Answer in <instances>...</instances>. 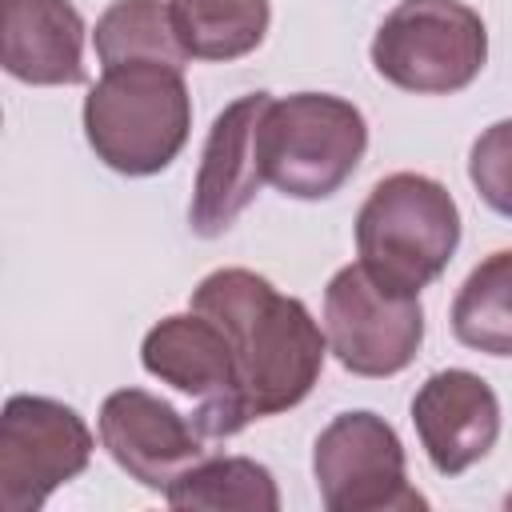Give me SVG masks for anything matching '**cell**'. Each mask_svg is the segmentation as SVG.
I'll return each mask as SVG.
<instances>
[{
  "label": "cell",
  "instance_id": "cell-1",
  "mask_svg": "<svg viewBox=\"0 0 512 512\" xmlns=\"http://www.w3.org/2000/svg\"><path fill=\"white\" fill-rule=\"evenodd\" d=\"M192 312L216 320L228 336L248 424L296 408L316 388L328 336L304 300L276 292L268 276L216 268L192 288Z\"/></svg>",
  "mask_w": 512,
  "mask_h": 512
},
{
  "label": "cell",
  "instance_id": "cell-2",
  "mask_svg": "<svg viewBox=\"0 0 512 512\" xmlns=\"http://www.w3.org/2000/svg\"><path fill=\"white\" fill-rule=\"evenodd\" d=\"M192 132L184 72L160 60L104 68L84 96V136L100 164L120 176L164 172Z\"/></svg>",
  "mask_w": 512,
  "mask_h": 512
},
{
  "label": "cell",
  "instance_id": "cell-3",
  "mask_svg": "<svg viewBox=\"0 0 512 512\" xmlns=\"http://www.w3.org/2000/svg\"><path fill=\"white\" fill-rule=\"evenodd\" d=\"M460 244V208L452 192L420 172L384 176L356 212L360 264L392 292L420 296Z\"/></svg>",
  "mask_w": 512,
  "mask_h": 512
},
{
  "label": "cell",
  "instance_id": "cell-4",
  "mask_svg": "<svg viewBox=\"0 0 512 512\" xmlns=\"http://www.w3.org/2000/svg\"><path fill=\"white\" fill-rule=\"evenodd\" d=\"M368 148L364 112L332 92L268 100L260 116L264 184L292 200H328L348 184Z\"/></svg>",
  "mask_w": 512,
  "mask_h": 512
},
{
  "label": "cell",
  "instance_id": "cell-5",
  "mask_svg": "<svg viewBox=\"0 0 512 512\" xmlns=\"http://www.w3.org/2000/svg\"><path fill=\"white\" fill-rule=\"evenodd\" d=\"M488 60V28L464 0H400L372 36V68L416 96L468 88Z\"/></svg>",
  "mask_w": 512,
  "mask_h": 512
},
{
  "label": "cell",
  "instance_id": "cell-6",
  "mask_svg": "<svg viewBox=\"0 0 512 512\" xmlns=\"http://www.w3.org/2000/svg\"><path fill=\"white\" fill-rule=\"evenodd\" d=\"M324 332L328 348L352 376H396L404 372L424 340L420 296L384 288L360 260L344 264L324 288Z\"/></svg>",
  "mask_w": 512,
  "mask_h": 512
},
{
  "label": "cell",
  "instance_id": "cell-7",
  "mask_svg": "<svg viewBox=\"0 0 512 512\" xmlns=\"http://www.w3.org/2000/svg\"><path fill=\"white\" fill-rule=\"evenodd\" d=\"M92 432L76 408L52 396H8L0 412V508L36 512L92 460Z\"/></svg>",
  "mask_w": 512,
  "mask_h": 512
},
{
  "label": "cell",
  "instance_id": "cell-8",
  "mask_svg": "<svg viewBox=\"0 0 512 512\" xmlns=\"http://www.w3.org/2000/svg\"><path fill=\"white\" fill-rule=\"evenodd\" d=\"M312 472L328 512H408L428 500L408 484L404 444L376 412H340L312 444Z\"/></svg>",
  "mask_w": 512,
  "mask_h": 512
},
{
  "label": "cell",
  "instance_id": "cell-9",
  "mask_svg": "<svg viewBox=\"0 0 512 512\" xmlns=\"http://www.w3.org/2000/svg\"><path fill=\"white\" fill-rule=\"evenodd\" d=\"M140 364L160 384L196 400L192 424L204 440H228L248 428L232 344L216 320L200 312H172L144 332Z\"/></svg>",
  "mask_w": 512,
  "mask_h": 512
},
{
  "label": "cell",
  "instance_id": "cell-10",
  "mask_svg": "<svg viewBox=\"0 0 512 512\" xmlns=\"http://www.w3.org/2000/svg\"><path fill=\"white\" fill-rule=\"evenodd\" d=\"M268 100H272V92H248V96L232 100L208 128L196 184H192V204H188V228L200 240L224 236L264 184L260 116H264Z\"/></svg>",
  "mask_w": 512,
  "mask_h": 512
},
{
  "label": "cell",
  "instance_id": "cell-11",
  "mask_svg": "<svg viewBox=\"0 0 512 512\" xmlns=\"http://www.w3.org/2000/svg\"><path fill=\"white\" fill-rule=\"evenodd\" d=\"M100 444L144 488L168 492L196 460H204V436L168 400L144 388H116L100 404Z\"/></svg>",
  "mask_w": 512,
  "mask_h": 512
},
{
  "label": "cell",
  "instance_id": "cell-12",
  "mask_svg": "<svg viewBox=\"0 0 512 512\" xmlns=\"http://www.w3.org/2000/svg\"><path fill=\"white\" fill-rule=\"evenodd\" d=\"M416 436L440 476H460L484 460L500 436V400L468 368L432 372L412 396Z\"/></svg>",
  "mask_w": 512,
  "mask_h": 512
},
{
  "label": "cell",
  "instance_id": "cell-13",
  "mask_svg": "<svg viewBox=\"0 0 512 512\" xmlns=\"http://www.w3.org/2000/svg\"><path fill=\"white\" fill-rule=\"evenodd\" d=\"M84 32L72 0H0V64L12 80L84 84Z\"/></svg>",
  "mask_w": 512,
  "mask_h": 512
},
{
  "label": "cell",
  "instance_id": "cell-14",
  "mask_svg": "<svg viewBox=\"0 0 512 512\" xmlns=\"http://www.w3.org/2000/svg\"><path fill=\"white\" fill-rule=\"evenodd\" d=\"M176 40L188 60L228 64L256 52L268 36V0H168Z\"/></svg>",
  "mask_w": 512,
  "mask_h": 512
},
{
  "label": "cell",
  "instance_id": "cell-15",
  "mask_svg": "<svg viewBox=\"0 0 512 512\" xmlns=\"http://www.w3.org/2000/svg\"><path fill=\"white\" fill-rule=\"evenodd\" d=\"M164 500L180 512H276L280 488L272 472L248 456H204L164 492Z\"/></svg>",
  "mask_w": 512,
  "mask_h": 512
},
{
  "label": "cell",
  "instance_id": "cell-16",
  "mask_svg": "<svg viewBox=\"0 0 512 512\" xmlns=\"http://www.w3.org/2000/svg\"><path fill=\"white\" fill-rule=\"evenodd\" d=\"M452 336L488 356H512V248L484 256L452 300Z\"/></svg>",
  "mask_w": 512,
  "mask_h": 512
},
{
  "label": "cell",
  "instance_id": "cell-17",
  "mask_svg": "<svg viewBox=\"0 0 512 512\" xmlns=\"http://www.w3.org/2000/svg\"><path fill=\"white\" fill-rule=\"evenodd\" d=\"M100 68H120L136 60H160L172 68H184V48L176 40L168 4L160 0H116L104 8L92 32Z\"/></svg>",
  "mask_w": 512,
  "mask_h": 512
},
{
  "label": "cell",
  "instance_id": "cell-18",
  "mask_svg": "<svg viewBox=\"0 0 512 512\" xmlns=\"http://www.w3.org/2000/svg\"><path fill=\"white\" fill-rule=\"evenodd\" d=\"M468 180L492 212L512 220V120H496L476 136Z\"/></svg>",
  "mask_w": 512,
  "mask_h": 512
},
{
  "label": "cell",
  "instance_id": "cell-19",
  "mask_svg": "<svg viewBox=\"0 0 512 512\" xmlns=\"http://www.w3.org/2000/svg\"><path fill=\"white\" fill-rule=\"evenodd\" d=\"M504 508H508V512H512V492H508V496H504Z\"/></svg>",
  "mask_w": 512,
  "mask_h": 512
}]
</instances>
